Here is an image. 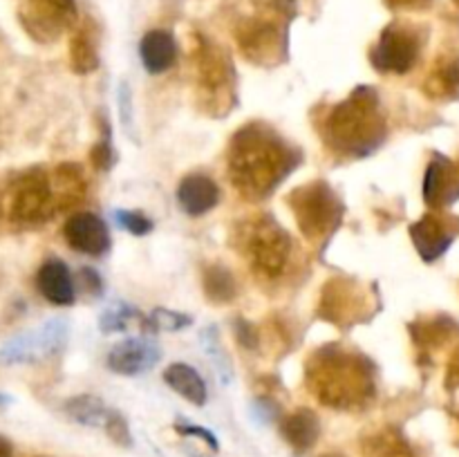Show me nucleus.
Returning a JSON list of instances; mask_svg holds the SVG:
<instances>
[{"mask_svg": "<svg viewBox=\"0 0 459 457\" xmlns=\"http://www.w3.org/2000/svg\"><path fill=\"white\" fill-rule=\"evenodd\" d=\"M300 161V152L263 121L242 125L227 151L231 184L249 200L272 195Z\"/></svg>", "mask_w": 459, "mask_h": 457, "instance_id": "nucleus-1", "label": "nucleus"}, {"mask_svg": "<svg viewBox=\"0 0 459 457\" xmlns=\"http://www.w3.org/2000/svg\"><path fill=\"white\" fill-rule=\"evenodd\" d=\"M305 381L309 392L334 410H361L375 399V366L343 345L316 349L305 366Z\"/></svg>", "mask_w": 459, "mask_h": 457, "instance_id": "nucleus-2", "label": "nucleus"}, {"mask_svg": "<svg viewBox=\"0 0 459 457\" xmlns=\"http://www.w3.org/2000/svg\"><path fill=\"white\" fill-rule=\"evenodd\" d=\"M327 148L343 157L372 155L385 142V121L379 110V94L370 85H359L345 101L330 108L321 121Z\"/></svg>", "mask_w": 459, "mask_h": 457, "instance_id": "nucleus-3", "label": "nucleus"}, {"mask_svg": "<svg viewBox=\"0 0 459 457\" xmlns=\"http://www.w3.org/2000/svg\"><path fill=\"white\" fill-rule=\"evenodd\" d=\"M191 56L195 58L197 94H200L202 106L209 115L224 116L236 101L233 97L236 76H233L231 58L222 52V47L204 36H197V45Z\"/></svg>", "mask_w": 459, "mask_h": 457, "instance_id": "nucleus-4", "label": "nucleus"}, {"mask_svg": "<svg viewBox=\"0 0 459 457\" xmlns=\"http://www.w3.org/2000/svg\"><path fill=\"white\" fill-rule=\"evenodd\" d=\"M9 222L21 228L43 227L56 213L52 177L43 168H30L16 175L4 195Z\"/></svg>", "mask_w": 459, "mask_h": 457, "instance_id": "nucleus-5", "label": "nucleus"}, {"mask_svg": "<svg viewBox=\"0 0 459 457\" xmlns=\"http://www.w3.org/2000/svg\"><path fill=\"white\" fill-rule=\"evenodd\" d=\"M287 204H290L303 236L312 242H321L332 236L343 218V204H341L339 195L323 179H314V182L294 188L287 197Z\"/></svg>", "mask_w": 459, "mask_h": 457, "instance_id": "nucleus-6", "label": "nucleus"}, {"mask_svg": "<svg viewBox=\"0 0 459 457\" xmlns=\"http://www.w3.org/2000/svg\"><path fill=\"white\" fill-rule=\"evenodd\" d=\"M242 246L251 267L260 278L276 280L285 273L291 255V237L273 215L251 220L242 231Z\"/></svg>", "mask_w": 459, "mask_h": 457, "instance_id": "nucleus-7", "label": "nucleus"}, {"mask_svg": "<svg viewBox=\"0 0 459 457\" xmlns=\"http://www.w3.org/2000/svg\"><path fill=\"white\" fill-rule=\"evenodd\" d=\"M67 323L63 318H49L34 330L13 336L0 348V363L4 366H25L52 358L63 352L67 343Z\"/></svg>", "mask_w": 459, "mask_h": 457, "instance_id": "nucleus-8", "label": "nucleus"}, {"mask_svg": "<svg viewBox=\"0 0 459 457\" xmlns=\"http://www.w3.org/2000/svg\"><path fill=\"white\" fill-rule=\"evenodd\" d=\"M417 58H420V39L415 31L399 22L385 27L370 52L372 65L384 74H406L415 67Z\"/></svg>", "mask_w": 459, "mask_h": 457, "instance_id": "nucleus-9", "label": "nucleus"}, {"mask_svg": "<svg viewBox=\"0 0 459 457\" xmlns=\"http://www.w3.org/2000/svg\"><path fill=\"white\" fill-rule=\"evenodd\" d=\"M236 36L242 54L251 63H258V65H276L282 58L285 39H282L281 25L276 21H272V18H247L238 27Z\"/></svg>", "mask_w": 459, "mask_h": 457, "instance_id": "nucleus-10", "label": "nucleus"}, {"mask_svg": "<svg viewBox=\"0 0 459 457\" xmlns=\"http://www.w3.org/2000/svg\"><path fill=\"white\" fill-rule=\"evenodd\" d=\"M366 294L354 280L334 278L327 282L318 300V316L334 325H352L366 314Z\"/></svg>", "mask_w": 459, "mask_h": 457, "instance_id": "nucleus-11", "label": "nucleus"}, {"mask_svg": "<svg viewBox=\"0 0 459 457\" xmlns=\"http://www.w3.org/2000/svg\"><path fill=\"white\" fill-rule=\"evenodd\" d=\"M27 30L39 40H54L65 27L76 22L74 0H31L30 12L22 16Z\"/></svg>", "mask_w": 459, "mask_h": 457, "instance_id": "nucleus-12", "label": "nucleus"}, {"mask_svg": "<svg viewBox=\"0 0 459 457\" xmlns=\"http://www.w3.org/2000/svg\"><path fill=\"white\" fill-rule=\"evenodd\" d=\"M63 237L70 245V249L79 251V254L92 255V258H101L110 251V231H108L106 222L99 215L81 211V213L70 215L63 224Z\"/></svg>", "mask_w": 459, "mask_h": 457, "instance_id": "nucleus-13", "label": "nucleus"}, {"mask_svg": "<svg viewBox=\"0 0 459 457\" xmlns=\"http://www.w3.org/2000/svg\"><path fill=\"white\" fill-rule=\"evenodd\" d=\"M160 361V348L148 339H126L108 354V367L117 375L137 376L148 372Z\"/></svg>", "mask_w": 459, "mask_h": 457, "instance_id": "nucleus-14", "label": "nucleus"}, {"mask_svg": "<svg viewBox=\"0 0 459 457\" xmlns=\"http://www.w3.org/2000/svg\"><path fill=\"white\" fill-rule=\"evenodd\" d=\"M459 197V175L455 166L442 155H435L424 177V200L430 209L451 206Z\"/></svg>", "mask_w": 459, "mask_h": 457, "instance_id": "nucleus-15", "label": "nucleus"}, {"mask_svg": "<svg viewBox=\"0 0 459 457\" xmlns=\"http://www.w3.org/2000/svg\"><path fill=\"white\" fill-rule=\"evenodd\" d=\"M178 202L184 209V213L200 218V215H206L218 206L220 188L209 175H186L178 186Z\"/></svg>", "mask_w": 459, "mask_h": 457, "instance_id": "nucleus-16", "label": "nucleus"}, {"mask_svg": "<svg viewBox=\"0 0 459 457\" xmlns=\"http://www.w3.org/2000/svg\"><path fill=\"white\" fill-rule=\"evenodd\" d=\"M36 287H39L40 296H43L48 303L58 305V307L72 305L76 298V289L74 282H72L70 269H67V264L58 258H48L40 264L39 273H36Z\"/></svg>", "mask_w": 459, "mask_h": 457, "instance_id": "nucleus-17", "label": "nucleus"}, {"mask_svg": "<svg viewBox=\"0 0 459 457\" xmlns=\"http://www.w3.org/2000/svg\"><path fill=\"white\" fill-rule=\"evenodd\" d=\"M411 237L415 242L417 251L426 263H433L439 255L446 254L451 242L455 240V231L437 215H424L420 222L411 227Z\"/></svg>", "mask_w": 459, "mask_h": 457, "instance_id": "nucleus-18", "label": "nucleus"}, {"mask_svg": "<svg viewBox=\"0 0 459 457\" xmlns=\"http://www.w3.org/2000/svg\"><path fill=\"white\" fill-rule=\"evenodd\" d=\"M139 56L148 74H164L178 61V43L169 30H151L139 43Z\"/></svg>", "mask_w": 459, "mask_h": 457, "instance_id": "nucleus-19", "label": "nucleus"}, {"mask_svg": "<svg viewBox=\"0 0 459 457\" xmlns=\"http://www.w3.org/2000/svg\"><path fill=\"white\" fill-rule=\"evenodd\" d=\"M281 433L294 451H309V448L318 442V437H321V421H318L316 412L314 410H309V408H299V410L282 417Z\"/></svg>", "mask_w": 459, "mask_h": 457, "instance_id": "nucleus-20", "label": "nucleus"}, {"mask_svg": "<svg viewBox=\"0 0 459 457\" xmlns=\"http://www.w3.org/2000/svg\"><path fill=\"white\" fill-rule=\"evenodd\" d=\"M164 381L169 388H173L179 397H184L186 401H191L193 406H204L206 397V384L200 375H197L195 367L186 366V363H173V366L166 367Z\"/></svg>", "mask_w": 459, "mask_h": 457, "instance_id": "nucleus-21", "label": "nucleus"}, {"mask_svg": "<svg viewBox=\"0 0 459 457\" xmlns=\"http://www.w3.org/2000/svg\"><path fill=\"white\" fill-rule=\"evenodd\" d=\"M54 195H56V211L72 209L79 200H83L88 184H85L83 170L76 164H61L54 170Z\"/></svg>", "mask_w": 459, "mask_h": 457, "instance_id": "nucleus-22", "label": "nucleus"}, {"mask_svg": "<svg viewBox=\"0 0 459 457\" xmlns=\"http://www.w3.org/2000/svg\"><path fill=\"white\" fill-rule=\"evenodd\" d=\"M65 412L72 421L81 426H90V428H106L108 419L112 415V408L106 406V401L94 394H79L65 401Z\"/></svg>", "mask_w": 459, "mask_h": 457, "instance_id": "nucleus-23", "label": "nucleus"}, {"mask_svg": "<svg viewBox=\"0 0 459 457\" xmlns=\"http://www.w3.org/2000/svg\"><path fill=\"white\" fill-rule=\"evenodd\" d=\"M202 285H204V294L209 298V303L224 305L231 303L238 294V282L233 278V273L229 272L224 264H209L204 269V276H202Z\"/></svg>", "mask_w": 459, "mask_h": 457, "instance_id": "nucleus-24", "label": "nucleus"}, {"mask_svg": "<svg viewBox=\"0 0 459 457\" xmlns=\"http://www.w3.org/2000/svg\"><path fill=\"white\" fill-rule=\"evenodd\" d=\"M70 65L76 74H90L99 67L97 39L88 27H81L70 40Z\"/></svg>", "mask_w": 459, "mask_h": 457, "instance_id": "nucleus-25", "label": "nucleus"}, {"mask_svg": "<svg viewBox=\"0 0 459 457\" xmlns=\"http://www.w3.org/2000/svg\"><path fill=\"white\" fill-rule=\"evenodd\" d=\"M133 323H137L139 327H146L148 330L146 318H143L137 309L130 307V305H126V303H115L101 312V316H99V330L106 332V334H115V332H128Z\"/></svg>", "mask_w": 459, "mask_h": 457, "instance_id": "nucleus-26", "label": "nucleus"}, {"mask_svg": "<svg viewBox=\"0 0 459 457\" xmlns=\"http://www.w3.org/2000/svg\"><path fill=\"white\" fill-rule=\"evenodd\" d=\"M200 343L202 348H204L206 357L211 358V363H213L215 370H218L220 381L227 385L229 381L233 379V372H231V361H229L227 349H224L222 339H220L218 325H206L204 330L200 332Z\"/></svg>", "mask_w": 459, "mask_h": 457, "instance_id": "nucleus-27", "label": "nucleus"}, {"mask_svg": "<svg viewBox=\"0 0 459 457\" xmlns=\"http://www.w3.org/2000/svg\"><path fill=\"white\" fill-rule=\"evenodd\" d=\"M148 332H178L184 330L193 323V318L188 314L182 312H170V309H152L151 316L146 318Z\"/></svg>", "mask_w": 459, "mask_h": 457, "instance_id": "nucleus-28", "label": "nucleus"}, {"mask_svg": "<svg viewBox=\"0 0 459 457\" xmlns=\"http://www.w3.org/2000/svg\"><path fill=\"white\" fill-rule=\"evenodd\" d=\"M370 453L375 457H412L411 448L399 435L385 433L370 442Z\"/></svg>", "mask_w": 459, "mask_h": 457, "instance_id": "nucleus-29", "label": "nucleus"}, {"mask_svg": "<svg viewBox=\"0 0 459 457\" xmlns=\"http://www.w3.org/2000/svg\"><path fill=\"white\" fill-rule=\"evenodd\" d=\"M115 220L121 228H126L133 236H148V233L155 228V222H152L148 215H143L142 211H130V209H117Z\"/></svg>", "mask_w": 459, "mask_h": 457, "instance_id": "nucleus-30", "label": "nucleus"}, {"mask_svg": "<svg viewBox=\"0 0 459 457\" xmlns=\"http://www.w3.org/2000/svg\"><path fill=\"white\" fill-rule=\"evenodd\" d=\"M117 103H119V119L126 133L130 134L133 142H137V133H134V103H133V90H130L128 81H121L119 90H117Z\"/></svg>", "mask_w": 459, "mask_h": 457, "instance_id": "nucleus-31", "label": "nucleus"}, {"mask_svg": "<svg viewBox=\"0 0 459 457\" xmlns=\"http://www.w3.org/2000/svg\"><path fill=\"white\" fill-rule=\"evenodd\" d=\"M90 161H92L94 170H99V173H108V170L115 166L117 152L110 142V130L106 133V137H101L92 146V151H90Z\"/></svg>", "mask_w": 459, "mask_h": 457, "instance_id": "nucleus-32", "label": "nucleus"}, {"mask_svg": "<svg viewBox=\"0 0 459 457\" xmlns=\"http://www.w3.org/2000/svg\"><path fill=\"white\" fill-rule=\"evenodd\" d=\"M103 430H106L108 437H110L115 444H119V446H133V435H130L128 421L124 419L121 412L112 410L110 419H108L106 428Z\"/></svg>", "mask_w": 459, "mask_h": 457, "instance_id": "nucleus-33", "label": "nucleus"}, {"mask_svg": "<svg viewBox=\"0 0 459 457\" xmlns=\"http://www.w3.org/2000/svg\"><path fill=\"white\" fill-rule=\"evenodd\" d=\"M236 336L245 349L255 352L260 348V332L249 321H245V318H238L236 321Z\"/></svg>", "mask_w": 459, "mask_h": 457, "instance_id": "nucleus-34", "label": "nucleus"}, {"mask_svg": "<svg viewBox=\"0 0 459 457\" xmlns=\"http://www.w3.org/2000/svg\"><path fill=\"white\" fill-rule=\"evenodd\" d=\"M175 430H178L179 435H184V437L202 439V442H206V446H211V448H213V451H218V448H220L218 437H215V435L211 433V430L202 428V426L186 424V421H178V424H175Z\"/></svg>", "mask_w": 459, "mask_h": 457, "instance_id": "nucleus-35", "label": "nucleus"}, {"mask_svg": "<svg viewBox=\"0 0 459 457\" xmlns=\"http://www.w3.org/2000/svg\"><path fill=\"white\" fill-rule=\"evenodd\" d=\"M79 282H81V285H83L85 294L94 296V298H97V296L103 291L101 276H99V273L94 272V269H90V267L79 269Z\"/></svg>", "mask_w": 459, "mask_h": 457, "instance_id": "nucleus-36", "label": "nucleus"}, {"mask_svg": "<svg viewBox=\"0 0 459 457\" xmlns=\"http://www.w3.org/2000/svg\"><path fill=\"white\" fill-rule=\"evenodd\" d=\"M254 415H258L263 421H272L278 417V406L269 397H260L254 401Z\"/></svg>", "mask_w": 459, "mask_h": 457, "instance_id": "nucleus-37", "label": "nucleus"}, {"mask_svg": "<svg viewBox=\"0 0 459 457\" xmlns=\"http://www.w3.org/2000/svg\"><path fill=\"white\" fill-rule=\"evenodd\" d=\"M385 3L393 9H421L429 7L430 0H385Z\"/></svg>", "mask_w": 459, "mask_h": 457, "instance_id": "nucleus-38", "label": "nucleus"}, {"mask_svg": "<svg viewBox=\"0 0 459 457\" xmlns=\"http://www.w3.org/2000/svg\"><path fill=\"white\" fill-rule=\"evenodd\" d=\"M0 457H13V446L3 435H0Z\"/></svg>", "mask_w": 459, "mask_h": 457, "instance_id": "nucleus-39", "label": "nucleus"}, {"mask_svg": "<svg viewBox=\"0 0 459 457\" xmlns=\"http://www.w3.org/2000/svg\"><path fill=\"white\" fill-rule=\"evenodd\" d=\"M9 403H12V397H9V394H4V392H0V410H3V408H7Z\"/></svg>", "mask_w": 459, "mask_h": 457, "instance_id": "nucleus-40", "label": "nucleus"}, {"mask_svg": "<svg viewBox=\"0 0 459 457\" xmlns=\"http://www.w3.org/2000/svg\"><path fill=\"white\" fill-rule=\"evenodd\" d=\"M321 457H343V455H339V453H327V455H321Z\"/></svg>", "mask_w": 459, "mask_h": 457, "instance_id": "nucleus-41", "label": "nucleus"}, {"mask_svg": "<svg viewBox=\"0 0 459 457\" xmlns=\"http://www.w3.org/2000/svg\"><path fill=\"white\" fill-rule=\"evenodd\" d=\"M457 4H459V0H457Z\"/></svg>", "mask_w": 459, "mask_h": 457, "instance_id": "nucleus-42", "label": "nucleus"}]
</instances>
